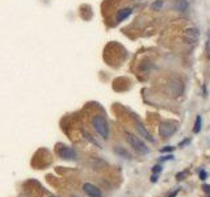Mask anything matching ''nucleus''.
<instances>
[{
	"instance_id": "obj_1",
	"label": "nucleus",
	"mask_w": 210,
	"mask_h": 197,
	"mask_svg": "<svg viewBox=\"0 0 210 197\" xmlns=\"http://www.w3.org/2000/svg\"><path fill=\"white\" fill-rule=\"evenodd\" d=\"M92 126L93 129L100 134L104 139H108L109 138V126H108V122L101 114H95L92 117Z\"/></svg>"
},
{
	"instance_id": "obj_2",
	"label": "nucleus",
	"mask_w": 210,
	"mask_h": 197,
	"mask_svg": "<svg viewBox=\"0 0 210 197\" xmlns=\"http://www.w3.org/2000/svg\"><path fill=\"white\" fill-rule=\"evenodd\" d=\"M126 141H127V143L137 151V153H139V154H148L150 153L148 147L139 139L138 137L133 136V134H130V133H126Z\"/></svg>"
},
{
	"instance_id": "obj_3",
	"label": "nucleus",
	"mask_w": 210,
	"mask_h": 197,
	"mask_svg": "<svg viewBox=\"0 0 210 197\" xmlns=\"http://www.w3.org/2000/svg\"><path fill=\"white\" fill-rule=\"evenodd\" d=\"M176 130H177V125L173 122H169V121H164V122H162L160 126H159V134L163 138L171 137Z\"/></svg>"
},
{
	"instance_id": "obj_4",
	"label": "nucleus",
	"mask_w": 210,
	"mask_h": 197,
	"mask_svg": "<svg viewBox=\"0 0 210 197\" xmlns=\"http://www.w3.org/2000/svg\"><path fill=\"white\" fill-rule=\"evenodd\" d=\"M58 155H59L62 159L66 160H74L76 159V153L72 147H68V146H62V147L58 148Z\"/></svg>"
},
{
	"instance_id": "obj_5",
	"label": "nucleus",
	"mask_w": 210,
	"mask_h": 197,
	"mask_svg": "<svg viewBox=\"0 0 210 197\" xmlns=\"http://www.w3.org/2000/svg\"><path fill=\"white\" fill-rule=\"evenodd\" d=\"M84 192L87 193L89 197H103V192L96 187V185L91 184V183H85L83 185Z\"/></svg>"
},
{
	"instance_id": "obj_6",
	"label": "nucleus",
	"mask_w": 210,
	"mask_h": 197,
	"mask_svg": "<svg viewBox=\"0 0 210 197\" xmlns=\"http://www.w3.org/2000/svg\"><path fill=\"white\" fill-rule=\"evenodd\" d=\"M185 38L188 39L190 44H197V41L200 39V32L196 28H188L185 30Z\"/></svg>"
},
{
	"instance_id": "obj_7",
	"label": "nucleus",
	"mask_w": 210,
	"mask_h": 197,
	"mask_svg": "<svg viewBox=\"0 0 210 197\" xmlns=\"http://www.w3.org/2000/svg\"><path fill=\"white\" fill-rule=\"evenodd\" d=\"M131 8H122V9H120L118 12H117V16H116V21L117 22H121L124 21L125 19H127L129 16L131 15Z\"/></svg>"
},
{
	"instance_id": "obj_8",
	"label": "nucleus",
	"mask_w": 210,
	"mask_h": 197,
	"mask_svg": "<svg viewBox=\"0 0 210 197\" xmlns=\"http://www.w3.org/2000/svg\"><path fill=\"white\" fill-rule=\"evenodd\" d=\"M172 7L175 8V11L177 12H185L187 8H188V3L185 0H173Z\"/></svg>"
},
{
	"instance_id": "obj_9",
	"label": "nucleus",
	"mask_w": 210,
	"mask_h": 197,
	"mask_svg": "<svg viewBox=\"0 0 210 197\" xmlns=\"http://www.w3.org/2000/svg\"><path fill=\"white\" fill-rule=\"evenodd\" d=\"M137 130H138V133L141 134V136L143 137L145 139H147L148 142H152V143L155 142V139L152 138V136H151V134L148 133V131L146 130V128H145V126H142L141 123H138V125H137Z\"/></svg>"
},
{
	"instance_id": "obj_10",
	"label": "nucleus",
	"mask_w": 210,
	"mask_h": 197,
	"mask_svg": "<svg viewBox=\"0 0 210 197\" xmlns=\"http://www.w3.org/2000/svg\"><path fill=\"white\" fill-rule=\"evenodd\" d=\"M201 122H202L201 116H197V117H196L194 128H193V133H200V130H201Z\"/></svg>"
},
{
	"instance_id": "obj_11",
	"label": "nucleus",
	"mask_w": 210,
	"mask_h": 197,
	"mask_svg": "<svg viewBox=\"0 0 210 197\" xmlns=\"http://www.w3.org/2000/svg\"><path fill=\"white\" fill-rule=\"evenodd\" d=\"M164 1L163 0H156V1H154L152 4H151V9L152 11H160L162 7H163Z\"/></svg>"
},
{
	"instance_id": "obj_12",
	"label": "nucleus",
	"mask_w": 210,
	"mask_h": 197,
	"mask_svg": "<svg viewBox=\"0 0 210 197\" xmlns=\"http://www.w3.org/2000/svg\"><path fill=\"white\" fill-rule=\"evenodd\" d=\"M116 153H117V154H120V155H124L125 158H127V159H129V158H130V155H129V153H126V151L124 150V148L118 147V146H117V147H116Z\"/></svg>"
},
{
	"instance_id": "obj_13",
	"label": "nucleus",
	"mask_w": 210,
	"mask_h": 197,
	"mask_svg": "<svg viewBox=\"0 0 210 197\" xmlns=\"http://www.w3.org/2000/svg\"><path fill=\"white\" fill-rule=\"evenodd\" d=\"M172 150H173L172 146H167V147H164V148H160V153H169V151H172Z\"/></svg>"
},
{
	"instance_id": "obj_14",
	"label": "nucleus",
	"mask_w": 210,
	"mask_h": 197,
	"mask_svg": "<svg viewBox=\"0 0 210 197\" xmlns=\"http://www.w3.org/2000/svg\"><path fill=\"white\" fill-rule=\"evenodd\" d=\"M206 177H208V173H206L204 170H201L200 171V179L201 180H206Z\"/></svg>"
},
{
	"instance_id": "obj_15",
	"label": "nucleus",
	"mask_w": 210,
	"mask_h": 197,
	"mask_svg": "<svg viewBox=\"0 0 210 197\" xmlns=\"http://www.w3.org/2000/svg\"><path fill=\"white\" fill-rule=\"evenodd\" d=\"M160 171H162L160 166H154V167H152V173H159Z\"/></svg>"
},
{
	"instance_id": "obj_16",
	"label": "nucleus",
	"mask_w": 210,
	"mask_h": 197,
	"mask_svg": "<svg viewBox=\"0 0 210 197\" xmlns=\"http://www.w3.org/2000/svg\"><path fill=\"white\" fill-rule=\"evenodd\" d=\"M202 189L205 191L206 193H209V195H210V185H209V184H204V185H202Z\"/></svg>"
},
{
	"instance_id": "obj_17",
	"label": "nucleus",
	"mask_w": 210,
	"mask_h": 197,
	"mask_svg": "<svg viewBox=\"0 0 210 197\" xmlns=\"http://www.w3.org/2000/svg\"><path fill=\"white\" fill-rule=\"evenodd\" d=\"M177 193H179V191H175V192H172V193H169L167 197H176L177 196Z\"/></svg>"
},
{
	"instance_id": "obj_18",
	"label": "nucleus",
	"mask_w": 210,
	"mask_h": 197,
	"mask_svg": "<svg viewBox=\"0 0 210 197\" xmlns=\"http://www.w3.org/2000/svg\"><path fill=\"white\" fill-rule=\"evenodd\" d=\"M156 181H158V176L152 175V176H151V183H156Z\"/></svg>"
},
{
	"instance_id": "obj_19",
	"label": "nucleus",
	"mask_w": 210,
	"mask_h": 197,
	"mask_svg": "<svg viewBox=\"0 0 210 197\" xmlns=\"http://www.w3.org/2000/svg\"><path fill=\"white\" fill-rule=\"evenodd\" d=\"M171 159H173V156H172V155H168V156L162 158V160H171Z\"/></svg>"
},
{
	"instance_id": "obj_20",
	"label": "nucleus",
	"mask_w": 210,
	"mask_h": 197,
	"mask_svg": "<svg viewBox=\"0 0 210 197\" xmlns=\"http://www.w3.org/2000/svg\"><path fill=\"white\" fill-rule=\"evenodd\" d=\"M184 175H185V173H184V172H181V173H179V175H177V179H179V180H181V177H183Z\"/></svg>"
},
{
	"instance_id": "obj_21",
	"label": "nucleus",
	"mask_w": 210,
	"mask_h": 197,
	"mask_svg": "<svg viewBox=\"0 0 210 197\" xmlns=\"http://www.w3.org/2000/svg\"><path fill=\"white\" fill-rule=\"evenodd\" d=\"M74 197H75V196H74Z\"/></svg>"
}]
</instances>
